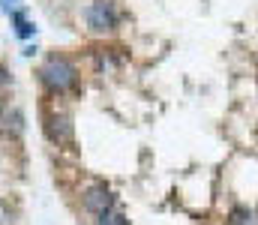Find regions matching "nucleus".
Instances as JSON below:
<instances>
[{
    "mask_svg": "<svg viewBox=\"0 0 258 225\" xmlns=\"http://www.w3.org/2000/svg\"><path fill=\"white\" fill-rule=\"evenodd\" d=\"M39 81L51 90V93H66L78 84V69L72 66V60L63 54H48L45 63L39 66Z\"/></svg>",
    "mask_w": 258,
    "mask_h": 225,
    "instance_id": "1",
    "label": "nucleus"
},
{
    "mask_svg": "<svg viewBox=\"0 0 258 225\" xmlns=\"http://www.w3.org/2000/svg\"><path fill=\"white\" fill-rule=\"evenodd\" d=\"M84 21L93 33H108L120 24V12L111 0H93L87 9H84Z\"/></svg>",
    "mask_w": 258,
    "mask_h": 225,
    "instance_id": "2",
    "label": "nucleus"
},
{
    "mask_svg": "<svg viewBox=\"0 0 258 225\" xmlns=\"http://www.w3.org/2000/svg\"><path fill=\"white\" fill-rule=\"evenodd\" d=\"M81 207H84L87 213H93V216H102V213H108V210L114 207V192H111L105 183H93V186L84 189Z\"/></svg>",
    "mask_w": 258,
    "mask_h": 225,
    "instance_id": "3",
    "label": "nucleus"
},
{
    "mask_svg": "<svg viewBox=\"0 0 258 225\" xmlns=\"http://www.w3.org/2000/svg\"><path fill=\"white\" fill-rule=\"evenodd\" d=\"M45 135H48V141H54V144H72L75 129H72L69 114H63V111H48V114H45Z\"/></svg>",
    "mask_w": 258,
    "mask_h": 225,
    "instance_id": "4",
    "label": "nucleus"
},
{
    "mask_svg": "<svg viewBox=\"0 0 258 225\" xmlns=\"http://www.w3.org/2000/svg\"><path fill=\"white\" fill-rule=\"evenodd\" d=\"M228 225H258V219H255V213H252L249 207H231Z\"/></svg>",
    "mask_w": 258,
    "mask_h": 225,
    "instance_id": "5",
    "label": "nucleus"
},
{
    "mask_svg": "<svg viewBox=\"0 0 258 225\" xmlns=\"http://www.w3.org/2000/svg\"><path fill=\"white\" fill-rule=\"evenodd\" d=\"M96 225H129V219L117 210V207H111L108 213H102V216H96Z\"/></svg>",
    "mask_w": 258,
    "mask_h": 225,
    "instance_id": "6",
    "label": "nucleus"
},
{
    "mask_svg": "<svg viewBox=\"0 0 258 225\" xmlns=\"http://www.w3.org/2000/svg\"><path fill=\"white\" fill-rule=\"evenodd\" d=\"M15 33H18L21 39H27V36H33V33H36V27H33L30 21H24L21 15H15Z\"/></svg>",
    "mask_w": 258,
    "mask_h": 225,
    "instance_id": "7",
    "label": "nucleus"
},
{
    "mask_svg": "<svg viewBox=\"0 0 258 225\" xmlns=\"http://www.w3.org/2000/svg\"><path fill=\"white\" fill-rule=\"evenodd\" d=\"M6 81H9V72H6V69L0 66V84H6Z\"/></svg>",
    "mask_w": 258,
    "mask_h": 225,
    "instance_id": "8",
    "label": "nucleus"
}]
</instances>
